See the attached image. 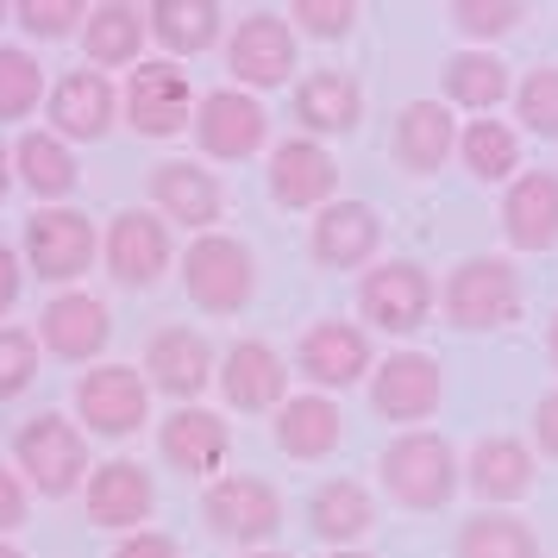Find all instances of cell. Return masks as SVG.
<instances>
[{"label":"cell","instance_id":"obj_10","mask_svg":"<svg viewBox=\"0 0 558 558\" xmlns=\"http://www.w3.org/2000/svg\"><path fill=\"white\" fill-rule=\"evenodd\" d=\"M227 70L245 95L282 88L295 76V26H289V13H245L227 38Z\"/></svg>","mask_w":558,"mask_h":558},{"label":"cell","instance_id":"obj_35","mask_svg":"<svg viewBox=\"0 0 558 558\" xmlns=\"http://www.w3.org/2000/svg\"><path fill=\"white\" fill-rule=\"evenodd\" d=\"M458 163L477 182H514L521 177V132L508 120H471L458 132Z\"/></svg>","mask_w":558,"mask_h":558},{"label":"cell","instance_id":"obj_2","mask_svg":"<svg viewBox=\"0 0 558 558\" xmlns=\"http://www.w3.org/2000/svg\"><path fill=\"white\" fill-rule=\"evenodd\" d=\"M439 314H446V327H458V332L514 327V320H521V277H514V264L496 257V252L464 257L452 277L439 282Z\"/></svg>","mask_w":558,"mask_h":558},{"label":"cell","instance_id":"obj_7","mask_svg":"<svg viewBox=\"0 0 558 558\" xmlns=\"http://www.w3.org/2000/svg\"><path fill=\"white\" fill-rule=\"evenodd\" d=\"M202 514H207V527L220 533V539L245 546V553H264V539L282 527V496H277L264 477L232 471V477H214V483H207Z\"/></svg>","mask_w":558,"mask_h":558},{"label":"cell","instance_id":"obj_8","mask_svg":"<svg viewBox=\"0 0 558 558\" xmlns=\"http://www.w3.org/2000/svg\"><path fill=\"white\" fill-rule=\"evenodd\" d=\"M446 402V377H439V357L427 352H389L371 371V408L383 421H396L402 433H414L421 421H433Z\"/></svg>","mask_w":558,"mask_h":558},{"label":"cell","instance_id":"obj_27","mask_svg":"<svg viewBox=\"0 0 558 558\" xmlns=\"http://www.w3.org/2000/svg\"><path fill=\"white\" fill-rule=\"evenodd\" d=\"M307 527L320 533L332 553H357V539L377 527V496L352 477H332L307 496Z\"/></svg>","mask_w":558,"mask_h":558},{"label":"cell","instance_id":"obj_12","mask_svg":"<svg viewBox=\"0 0 558 558\" xmlns=\"http://www.w3.org/2000/svg\"><path fill=\"white\" fill-rule=\"evenodd\" d=\"M264 138H270V113H264L257 95H245V88H214V95H202V107H195V145L207 157L245 163V157L264 151Z\"/></svg>","mask_w":558,"mask_h":558},{"label":"cell","instance_id":"obj_24","mask_svg":"<svg viewBox=\"0 0 558 558\" xmlns=\"http://www.w3.org/2000/svg\"><path fill=\"white\" fill-rule=\"evenodd\" d=\"M502 232L514 252L558 245V170H521L502 195Z\"/></svg>","mask_w":558,"mask_h":558},{"label":"cell","instance_id":"obj_42","mask_svg":"<svg viewBox=\"0 0 558 558\" xmlns=\"http://www.w3.org/2000/svg\"><path fill=\"white\" fill-rule=\"evenodd\" d=\"M113 558H182V546L170 539V533H126L120 546H113Z\"/></svg>","mask_w":558,"mask_h":558},{"label":"cell","instance_id":"obj_9","mask_svg":"<svg viewBox=\"0 0 558 558\" xmlns=\"http://www.w3.org/2000/svg\"><path fill=\"white\" fill-rule=\"evenodd\" d=\"M76 414L101 439H132L151 414V383L132 364H95L76 377Z\"/></svg>","mask_w":558,"mask_h":558},{"label":"cell","instance_id":"obj_16","mask_svg":"<svg viewBox=\"0 0 558 558\" xmlns=\"http://www.w3.org/2000/svg\"><path fill=\"white\" fill-rule=\"evenodd\" d=\"M101 252H107L113 282L151 289V282L170 270V220H163V214H145V207H126V214H113Z\"/></svg>","mask_w":558,"mask_h":558},{"label":"cell","instance_id":"obj_25","mask_svg":"<svg viewBox=\"0 0 558 558\" xmlns=\"http://www.w3.org/2000/svg\"><path fill=\"white\" fill-rule=\"evenodd\" d=\"M107 339H113V314H107V302H95V295H57V302L38 314V345L57 352V357H70V364L101 357Z\"/></svg>","mask_w":558,"mask_h":558},{"label":"cell","instance_id":"obj_18","mask_svg":"<svg viewBox=\"0 0 558 558\" xmlns=\"http://www.w3.org/2000/svg\"><path fill=\"white\" fill-rule=\"evenodd\" d=\"M151 207L163 220H177V227H189L202 239V232H214V220L227 214V189H220L214 170L189 163V157H170V163L151 170Z\"/></svg>","mask_w":558,"mask_h":558},{"label":"cell","instance_id":"obj_44","mask_svg":"<svg viewBox=\"0 0 558 558\" xmlns=\"http://www.w3.org/2000/svg\"><path fill=\"white\" fill-rule=\"evenodd\" d=\"M533 446L546 458H558V389H546L539 408H533Z\"/></svg>","mask_w":558,"mask_h":558},{"label":"cell","instance_id":"obj_3","mask_svg":"<svg viewBox=\"0 0 558 558\" xmlns=\"http://www.w3.org/2000/svg\"><path fill=\"white\" fill-rule=\"evenodd\" d=\"M13 458H20V471H26L32 489L51 496V502L88 489V477H95V471H88V439H82V427L63 421V414H32L26 427L13 433Z\"/></svg>","mask_w":558,"mask_h":558},{"label":"cell","instance_id":"obj_50","mask_svg":"<svg viewBox=\"0 0 558 558\" xmlns=\"http://www.w3.org/2000/svg\"><path fill=\"white\" fill-rule=\"evenodd\" d=\"M332 558H371V553H332Z\"/></svg>","mask_w":558,"mask_h":558},{"label":"cell","instance_id":"obj_21","mask_svg":"<svg viewBox=\"0 0 558 558\" xmlns=\"http://www.w3.org/2000/svg\"><path fill=\"white\" fill-rule=\"evenodd\" d=\"M220 396H227L239 414H277L289 402V364L277 357V345H264V339H239L227 345L220 357Z\"/></svg>","mask_w":558,"mask_h":558},{"label":"cell","instance_id":"obj_40","mask_svg":"<svg viewBox=\"0 0 558 558\" xmlns=\"http://www.w3.org/2000/svg\"><path fill=\"white\" fill-rule=\"evenodd\" d=\"M289 26L302 32V38H352L357 26V0H295L289 7Z\"/></svg>","mask_w":558,"mask_h":558},{"label":"cell","instance_id":"obj_51","mask_svg":"<svg viewBox=\"0 0 558 558\" xmlns=\"http://www.w3.org/2000/svg\"><path fill=\"white\" fill-rule=\"evenodd\" d=\"M0 20H7V7H0Z\"/></svg>","mask_w":558,"mask_h":558},{"label":"cell","instance_id":"obj_36","mask_svg":"<svg viewBox=\"0 0 558 558\" xmlns=\"http://www.w3.org/2000/svg\"><path fill=\"white\" fill-rule=\"evenodd\" d=\"M514 120L533 138H558V63H539L514 82Z\"/></svg>","mask_w":558,"mask_h":558},{"label":"cell","instance_id":"obj_43","mask_svg":"<svg viewBox=\"0 0 558 558\" xmlns=\"http://www.w3.org/2000/svg\"><path fill=\"white\" fill-rule=\"evenodd\" d=\"M13 527H26V483L0 464V533H13Z\"/></svg>","mask_w":558,"mask_h":558},{"label":"cell","instance_id":"obj_20","mask_svg":"<svg viewBox=\"0 0 558 558\" xmlns=\"http://www.w3.org/2000/svg\"><path fill=\"white\" fill-rule=\"evenodd\" d=\"M157 452L170 458V471L182 477H220L232 452V427L214 414V408H177L163 427H157Z\"/></svg>","mask_w":558,"mask_h":558},{"label":"cell","instance_id":"obj_31","mask_svg":"<svg viewBox=\"0 0 558 558\" xmlns=\"http://www.w3.org/2000/svg\"><path fill=\"white\" fill-rule=\"evenodd\" d=\"M145 20H151V38L170 51V63L177 57H202L220 45V7L214 0H151L145 7Z\"/></svg>","mask_w":558,"mask_h":558},{"label":"cell","instance_id":"obj_13","mask_svg":"<svg viewBox=\"0 0 558 558\" xmlns=\"http://www.w3.org/2000/svg\"><path fill=\"white\" fill-rule=\"evenodd\" d=\"M95 252H101V239L76 207H38L26 220V264L45 282H76L95 264Z\"/></svg>","mask_w":558,"mask_h":558},{"label":"cell","instance_id":"obj_19","mask_svg":"<svg viewBox=\"0 0 558 558\" xmlns=\"http://www.w3.org/2000/svg\"><path fill=\"white\" fill-rule=\"evenodd\" d=\"M533 477H539L533 446L508 439V433H489V439H477V446L464 452V489L489 508H514L533 489Z\"/></svg>","mask_w":558,"mask_h":558},{"label":"cell","instance_id":"obj_1","mask_svg":"<svg viewBox=\"0 0 558 558\" xmlns=\"http://www.w3.org/2000/svg\"><path fill=\"white\" fill-rule=\"evenodd\" d=\"M383 471V489H389V502L414 508V514H433V508H446L464 489V458L452 452V439L433 427H414V433H396L377 458Z\"/></svg>","mask_w":558,"mask_h":558},{"label":"cell","instance_id":"obj_46","mask_svg":"<svg viewBox=\"0 0 558 558\" xmlns=\"http://www.w3.org/2000/svg\"><path fill=\"white\" fill-rule=\"evenodd\" d=\"M7 189H13V151L0 145V202H7Z\"/></svg>","mask_w":558,"mask_h":558},{"label":"cell","instance_id":"obj_37","mask_svg":"<svg viewBox=\"0 0 558 558\" xmlns=\"http://www.w3.org/2000/svg\"><path fill=\"white\" fill-rule=\"evenodd\" d=\"M452 32H464L471 45H496V38H508V32L527 20V7L521 0H452Z\"/></svg>","mask_w":558,"mask_h":558},{"label":"cell","instance_id":"obj_29","mask_svg":"<svg viewBox=\"0 0 558 558\" xmlns=\"http://www.w3.org/2000/svg\"><path fill=\"white\" fill-rule=\"evenodd\" d=\"M145 38H151L145 7L101 0V7L88 13V26H82V51H88V63H95V70H126V63H138Z\"/></svg>","mask_w":558,"mask_h":558},{"label":"cell","instance_id":"obj_15","mask_svg":"<svg viewBox=\"0 0 558 558\" xmlns=\"http://www.w3.org/2000/svg\"><path fill=\"white\" fill-rule=\"evenodd\" d=\"M220 377V357L207 345L195 327H163L151 332V345H145V383L163 389V396H177L182 408H195L207 383Z\"/></svg>","mask_w":558,"mask_h":558},{"label":"cell","instance_id":"obj_33","mask_svg":"<svg viewBox=\"0 0 558 558\" xmlns=\"http://www.w3.org/2000/svg\"><path fill=\"white\" fill-rule=\"evenodd\" d=\"M13 177L26 182L38 202H63L76 189V157H70V145L57 132H26L13 145Z\"/></svg>","mask_w":558,"mask_h":558},{"label":"cell","instance_id":"obj_45","mask_svg":"<svg viewBox=\"0 0 558 558\" xmlns=\"http://www.w3.org/2000/svg\"><path fill=\"white\" fill-rule=\"evenodd\" d=\"M13 302H20V257L0 245V314H7Z\"/></svg>","mask_w":558,"mask_h":558},{"label":"cell","instance_id":"obj_11","mask_svg":"<svg viewBox=\"0 0 558 558\" xmlns=\"http://www.w3.org/2000/svg\"><path fill=\"white\" fill-rule=\"evenodd\" d=\"M295 371H302L320 396L332 389H352L377 371V352H371V332L357 327V320H314L302 332V345H295Z\"/></svg>","mask_w":558,"mask_h":558},{"label":"cell","instance_id":"obj_6","mask_svg":"<svg viewBox=\"0 0 558 558\" xmlns=\"http://www.w3.org/2000/svg\"><path fill=\"white\" fill-rule=\"evenodd\" d=\"M120 107H126V126L138 132V138H177V132L195 126V107L202 101H195V88L182 76V63L157 57V63H138L126 76Z\"/></svg>","mask_w":558,"mask_h":558},{"label":"cell","instance_id":"obj_5","mask_svg":"<svg viewBox=\"0 0 558 558\" xmlns=\"http://www.w3.org/2000/svg\"><path fill=\"white\" fill-rule=\"evenodd\" d=\"M182 289L202 314H239L257 295V257L227 232H202L182 252Z\"/></svg>","mask_w":558,"mask_h":558},{"label":"cell","instance_id":"obj_14","mask_svg":"<svg viewBox=\"0 0 558 558\" xmlns=\"http://www.w3.org/2000/svg\"><path fill=\"white\" fill-rule=\"evenodd\" d=\"M270 202L289 207V214H320L332 207V189H339V163L320 138H282L277 151H270Z\"/></svg>","mask_w":558,"mask_h":558},{"label":"cell","instance_id":"obj_28","mask_svg":"<svg viewBox=\"0 0 558 558\" xmlns=\"http://www.w3.org/2000/svg\"><path fill=\"white\" fill-rule=\"evenodd\" d=\"M339 439H345V414H339V402L320 396V389H314V396H289V402L277 408V446L289 458H302V464L332 458Z\"/></svg>","mask_w":558,"mask_h":558},{"label":"cell","instance_id":"obj_17","mask_svg":"<svg viewBox=\"0 0 558 558\" xmlns=\"http://www.w3.org/2000/svg\"><path fill=\"white\" fill-rule=\"evenodd\" d=\"M383 245V214L371 202H332L314 214L307 252L320 270H371V257Z\"/></svg>","mask_w":558,"mask_h":558},{"label":"cell","instance_id":"obj_26","mask_svg":"<svg viewBox=\"0 0 558 558\" xmlns=\"http://www.w3.org/2000/svg\"><path fill=\"white\" fill-rule=\"evenodd\" d=\"M113 113H120V95H113V82L101 76V70H70V76H57L51 88V132L57 138H107V126H113Z\"/></svg>","mask_w":558,"mask_h":558},{"label":"cell","instance_id":"obj_39","mask_svg":"<svg viewBox=\"0 0 558 558\" xmlns=\"http://www.w3.org/2000/svg\"><path fill=\"white\" fill-rule=\"evenodd\" d=\"M88 0H20L13 7V20L32 32V38H70V32L88 26Z\"/></svg>","mask_w":558,"mask_h":558},{"label":"cell","instance_id":"obj_49","mask_svg":"<svg viewBox=\"0 0 558 558\" xmlns=\"http://www.w3.org/2000/svg\"><path fill=\"white\" fill-rule=\"evenodd\" d=\"M245 558H289V553H270V546H264V553H245Z\"/></svg>","mask_w":558,"mask_h":558},{"label":"cell","instance_id":"obj_22","mask_svg":"<svg viewBox=\"0 0 558 558\" xmlns=\"http://www.w3.org/2000/svg\"><path fill=\"white\" fill-rule=\"evenodd\" d=\"M157 508V483L138 458H107L88 477V521L113 533H138V521H151Z\"/></svg>","mask_w":558,"mask_h":558},{"label":"cell","instance_id":"obj_32","mask_svg":"<svg viewBox=\"0 0 558 558\" xmlns=\"http://www.w3.org/2000/svg\"><path fill=\"white\" fill-rule=\"evenodd\" d=\"M439 88H446V107H464V113H489L514 95V76L496 51H452V63L439 70Z\"/></svg>","mask_w":558,"mask_h":558},{"label":"cell","instance_id":"obj_47","mask_svg":"<svg viewBox=\"0 0 558 558\" xmlns=\"http://www.w3.org/2000/svg\"><path fill=\"white\" fill-rule=\"evenodd\" d=\"M546 357L558 364V307H553V320H546Z\"/></svg>","mask_w":558,"mask_h":558},{"label":"cell","instance_id":"obj_41","mask_svg":"<svg viewBox=\"0 0 558 558\" xmlns=\"http://www.w3.org/2000/svg\"><path fill=\"white\" fill-rule=\"evenodd\" d=\"M32 377H38V339L20 327H0V402L26 396Z\"/></svg>","mask_w":558,"mask_h":558},{"label":"cell","instance_id":"obj_23","mask_svg":"<svg viewBox=\"0 0 558 558\" xmlns=\"http://www.w3.org/2000/svg\"><path fill=\"white\" fill-rule=\"evenodd\" d=\"M458 120L446 101H408L396 113V132H389V151L402 163L408 177H439L446 170V157L458 151Z\"/></svg>","mask_w":558,"mask_h":558},{"label":"cell","instance_id":"obj_48","mask_svg":"<svg viewBox=\"0 0 558 558\" xmlns=\"http://www.w3.org/2000/svg\"><path fill=\"white\" fill-rule=\"evenodd\" d=\"M0 558H26V553H20V546H7V539H0Z\"/></svg>","mask_w":558,"mask_h":558},{"label":"cell","instance_id":"obj_34","mask_svg":"<svg viewBox=\"0 0 558 558\" xmlns=\"http://www.w3.org/2000/svg\"><path fill=\"white\" fill-rule=\"evenodd\" d=\"M458 558H539V533L521 521V514H508V508H483L471 514L452 539Z\"/></svg>","mask_w":558,"mask_h":558},{"label":"cell","instance_id":"obj_38","mask_svg":"<svg viewBox=\"0 0 558 558\" xmlns=\"http://www.w3.org/2000/svg\"><path fill=\"white\" fill-rule=\"evenodd\" d=\"M38 95H45V70H38V57L0 45V120H26L32 107H38Z\"/></svg>","mask_w":558,"mask_h":558},{"label":"cell","instance_id":"obj_4","mask_svg":"<svg viewBox=\"0 0 558 558\" xmlns=\"http://www.w3.org/2000/svg\"><path fill=\"white\" fill-rule=\"evenodd\" d=\"M433 307H439V282L414 257H383V264H371L357 277V314L377 332L408 339V332H421L433 320Z\"/></svg>","mask_w":558,"mask_h":558},{"label":"cell","instance_id":"obj_30","mask_svg":"<svg viewBox=\"0 0 558 558\" xmlns=\"http://www.w3.org/2000/svg\"><path fill=\"white\" fill-rule=\"evenodd\" d=\"M295 120H302V132H357V120H364V88H357L345 70H314V76H302V88H295Z\"/></svg>","mask_w":558,"mask_h":558}]
</instances>
